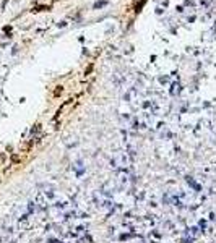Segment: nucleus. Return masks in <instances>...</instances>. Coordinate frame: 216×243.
<instances>
[{
	"mask_svg": "<svg viewBox=\"0 0 216 243\" xmlns=\"http://www.w3.org/2000/svg\"><path fill=\"white\" fill-rule=\"evenodd\" d=\"M2 162H5V154H0V164H2Z\"/></svg>",
	"mask_w": 216,
	"mask_h": 243,
	"instance_id": "2",
	"label": "nucleus"
},
{
	"mask_svg": "<svg viewBox=\"0 0 216 243\" xmlns=\"http://www.w3.org/2000/svg\"><path fill=\"white\" fill-rule=\"evenodd\" d=\"M12 160H13V162H15V164H16V162H20V157H18V156H16V154H15V156H13V157H12Z\"/></svg>",
	"mask_w": 216,
	"mask_h": 243,
	"instance_id": "1",
	"label": "nucleus"
}]
</instances>
